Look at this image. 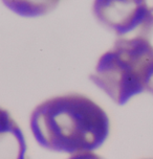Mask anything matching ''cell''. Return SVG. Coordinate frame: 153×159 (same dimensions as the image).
Instances as JSON below:
<instances>
[{"label":"cell","mask_w":153,"mask_h":159,"mask_svg":"<svg viewBox=\"0 0 153 159\" xmlns=\"http://www.w3.org/2000/svg\"><path fill=\"white\" fill-rule=\"evenodd\" d=\"M93 15L120 37H146L153 30V7L147 0H95Z\"/></svg>","instance_id":"3957f363"},{"label":"cell","mask_w":153,"mask_h":159,"mask_svg":"<svg viewBox=\"0 0 153 159\" xmlns=\"http://www.w3.org/2000/svg\"><path fill=\"white\" fill-rule=\"evenodd\" d=\"M0 159H27L26 141L7 110L0 107Z\"/></svg>","instance_id":"277c9868"},{"label":"cell","mask_w":153,"mask_h":159,"mask_svg":"<svg viewBox=\"0 0 153 159\" xmlns=\"http://www.w3.org/2000/svg\"><path fill=\"white\" fill-rule=\"evenodd\" d=\"M146 90L153 94V67H152V69H151V72H150V75H149L148 82H147Z\"/></svg>","instance_id":"52a82bcc"},{"label":"cell","mask_w":153,"mask_h":159,"mask_svg":"<svg viewBox=\"0 0 153 159\" xmlns=\"http://www.w3.org/2000/svg\"><path fill=\"white\" fill-rule=\"evenodd\" d=\"M68 159H104V158L93 152H84V153H78V154H72Z\"/></svg>","instance_id":"8992f818"},{"label":"cell","mask_w":153,"mask_h":159,"mask_svg":"<svg viewBox=\"0 0 153 159\" xmlns=\"http://www.w3.org/2000/svg\"><path fill=\"white\" fill-rule=\"evenodd\" d=\"M7 7L23 17H37L52 12L60 0H1Z\"/></svg>","instance_id":"5b68a950"},{"label":"cell","mask_w":153,"mask_h":159,"mask_svg":"<svg viewBox=\"0 0 153 159\" xmlns=\"http://www.w3.org/2000/svg\"><path fill=\"white\" fill-rule=\"evenodd\" d=\"M153 46L146 37H120L99 59L90 80L118 105L146 90Z\"/></svg>","instance_id":"7a4b0ae2"},{"label":"cell","mask_w":153,"mask_h":159,"mask_svg":"<svg viewBox=\"0 0 153 159\" xmlns=\"http://www.w3.org/2000/svg\"><path fill=\"white\" fill-rule=\"evenodd\" d=\"M30 130L37 143L53 152H93L109 135L108 115L97 103L80 93L49 98L30 115Z\"/></svg>","instance_id":"6da1fadb"}]
</instances>
